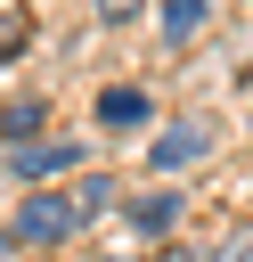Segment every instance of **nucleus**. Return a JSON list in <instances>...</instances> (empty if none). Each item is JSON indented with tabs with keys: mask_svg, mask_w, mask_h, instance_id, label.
<instances>
[{
	"mask_svg": "<svg viewBox=\"0 0 253 262\" xmlns=\"http://www.w3.org/2000/svg\"><path fill=\"white\" fill-rule=\"evenodd\" d=\"M82 229V205H73V188H33L24 205H16V246H57V237H73Z\"/></svg>",
	"mask_w": 253,
	"mask_h": 262,
	"instance_id": "nucleus-1",
	"label": "nucleus"
},
{
	"mask_svg": "<svg viewBox=\"0 0 253 262\" xmlns=\"http://www.w3.org/2000/svg\"><path fill=\"white\" fill-rule=\"evenodd\" d=\"M204 156H212V131H204V123H171V131L147 139V172H155V180H171V172H188V164H204Z\"/></svg>",
	"mask_w": 253,
	"mask_h": 262,
	"instance_id": "nucleus-2",
	"label": "nucleus"
},
{
	"mask_svg": "<svg viewBox=\"0 0 253 262\" xmlns=\"http://www.w3.org/2000/svg\"><path fill=\"white\" fill-rule=\"evenodd\" d=\"M8 164H16L24 180H57V172L82 164V147H73V139H24V147H8Z\"/></svg>",
	"mask_w": 253,
	"mask_h": 262,
	"instance_id": "nucleus-3",
	"label": "nucleus"
},
{
	"mask_svg": "<svg viewBox=\"0 0 253 262\" xmlns=\"http://www.w3.org/2000/svg\"><path fill=\"white\" fill-rule=\"evenodd\" d=\"M41 123H49V106H41V98H8V106H0V139H8V147H24Z\"/></svg>",
	"mask_w": 253,
	"mask_h": 262,
	"instance_id": "nucleus-4",
	"label": "nucleus"
},
{
	"mask_svg": "<svg viewBox=\"0 0 253 262\" xmlns=\"http://www.w3.org/2000/svg\"><path fill=\"white\" fill-rule=\"evenodd\" d=\"M98 123H147V90H131V82L98 90Z\"/></svg>",
	"mask_w": 253,
	"mask_h": 262,
	"instance_id": "nucleus-5",
	"label": "nucleus"
},
{
	"mask_svg": "<svg viewBox=\"0 0 253 262\" xmlns=\"http://www.w3.org/2000/svg\"><path fill=\"white\" fill-rule=\"evenodd\" d=\"M171 221H180V196H171V188H155V196L131 205V229H147V237H163Z\"/></svg>",
	"mask_w": 253,
	"mask_h": 262,
	"instance_id": "nucleus-6",
	"label": "nucleus"
},
{
	"mask_svg": "<svg viewBox=\"0 0 253 262\" xmlns=\"http://www.w3.org/2000/svg\"><path fill=\"white\" fill-rule=\"evenodd\" d=\"M204 8H212V0H163V41L180 49V41H188V33L204 25Z\"/></svg>",
	"mask_w": 253,
	"mask_h": 262,
	"instance_id": "nucleus-7",
	"label": "nucleus"
},
{
	"mask_svg": "<svg viewBox=\"0 0 253 262\" xmlns=\"http://www.w3.org/2000/svg\"><path fill=\"white\" fill-rule=\"evenodd\" d=\"M73 205H82V221H90V213H106V205H114V180H98V172H90V180H73Z\"/></svg>",
	"mask_w": 253,
	"mask_h": 262,
	"instance_id": "nucleus-8",
	"label": "nucleus"
},
{
	"mask_svg": "<svg viewBox=\"0 0 253 262\" xmlns=\"http://www.w3.org/2000/svg\"><path fill=\"white\" fill-rule=\"evenodd\" d=\"M212 262H253V229H229V237L212 246Z\"/></svg>",
	"mask_w": 253,
	"mask_h": 262,
	"instance_id": "nucleus-9",
	"label": "nucleus"
},
{
	"mask_svg": "<svg viewBox=\"0 0 253 262\" xmlns=\"http://www.w3.org/2000/svg\"><path fill=\"white\" fill-rule=\"evenodd\" d=\"M90 8H98V16H106V25H122V16H139V8H147V0H90Z\"/></svg>",
	"mask_w": 253,
	"mask_h": 262,
	"instance_id": "nucleus-10",
	"label": "nucleus"
},
{
	"mask_svg": "<svg viewBox=\"0 0 253 262\" xmlns=\"http://www.w3.org/2000/svg\"><path fill=\"white\" fill-rule=\"evenodd\" d=\"M155 262H212V254H196V246H180V237H171V246H163Z\"/></svg>",
	"mask_w": 253,
	"mask_h": 262,
	"instance_id": "nucleus-11",
	"label": "nucleus"
}]
</instances>
